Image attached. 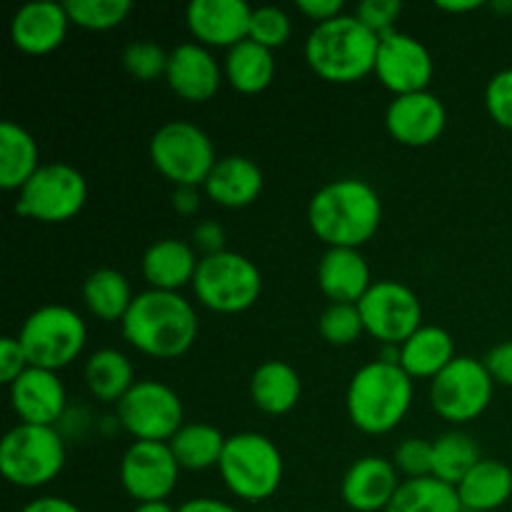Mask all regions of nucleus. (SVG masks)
Returning a JSON list of instances; mask_svg holds the SVG:
<instances>
[{
  "mask_svg": "<svg viewBox=\"0 0 512 512\" xmlns=\"http://www.w3.org/2000/svg\"><path fill=\"white\" fill-rule=\"evenodd\" d=\"M185 15L190 33L203 45L235 48L248 40L253 8L243 0H193Z\"/></svg>",
  "mask_w": 512,
  "mask_h": 512,
  "instance_id": "nucleus-17",
  "label": "nucleus"
},
{
  "mask_svg": "<svg viewBox=\"0 0 512 512\" xmlns=\"http://www.w3.org/2000/svg\"><path fill=\"white\" fill-rule=\"evenodd\" d=\"M123 323V335L133 348L150 358L173 360L188 353L198 338V315L178 293L145 290L135 295Z\"/></svg>",
  "mask_w": 512,
  "mask_h": 512,
  "instance_id": "nucleus-1",
  "label": "nucleus"
},
{
  "mask_svg": "<svg viewBox=\"0 0 512 512\" xmlns=\"http://www.w3.org/2000/svg\"><path fill=\"white\" fill-rule=\"evenodd\" d=\"M173 205L178 213L183 215H193L198 210L200 200H198V190L195 188H178L173 195Z\"/></svg>",
  "mask_w": 512,
  "mask_h": 512,
  "instance_id": "nucleus-48",
  "label": "nucleus"
},
{
  "mask_svg": "<svg viewBox=\"0 0 512 512\" xmlns=\"http://www.w3.org/2000/svg\"><path fill=\"white\" fill-rule=\"evenodd\" d=\"M170 88L190 103H205L220 88V68L200 43H183L170 53L165 70Z\"/></svg>",
  "mask_w": 512,
  "mask_h": 512,
  "instance_id": "nucleus-20",
  "label": "nucleus"
},
{
  "mask_svg": "<svg viewBox=\"0 0 512 512\" xmlns=\"http://www.w3.org/2000/svg\"><path fill=\"white\" fill-rule=\"evenodd\" d=\"M193 290L205 308L215 313H243L263 293V278L253 260L240 253L220 250L200 258Z\"/></svg>",
  "mask_w": 512,
  "mask_h": 512,
  "instance_id": "nucleus-6",
  "label": "nucleus"
},
{
  "mask_svg": "<svg viewBox=\"0 0 512 512\" xmlns=\"http://www.w3.org/2000/svg\"><path fill=\"white\" fill-rule=\"evenodd\" d=\"M168 58L170 53H165L158 43H150V40H138V43H130L123 53V65L133 78L150 83V80L160 78L168 70Z\"/></svg>",
  "mask_w": 512,
  "mask_h": 512,
  "instance_id": "nucleus-37",
  "label": "nucleus"
},
{
  "mask_svg": "<svg viewBox=\"0 0 512 512\" xmlns=\"http://www.w3.org/2000/svg\"><path fill=\"white\" fill-rule=\"evenodd\" d=\"M320 290L333 303L358 305L370 290V268L355 248H330L318 268Z\"/></svg>",
  "mask_w": 512,
  "mask_h": 512,
  "instance_id": "nucleus-22",
  "label": "nucleus"
},
{
  "mask_svg": "<svg viewBox=\"0 0 512 512\" xmlns=\"http://www.w3.org/2000/svg\"><path fill=\"white\" fill-rule=\"evenodd\" d=\"M440 10H448V13H470V10L480 8V0H460V3H445V0H438Z\"/></svg>",
  "mask_w": 512,
  "mask_h": 512,
  "instance_id": "nucleus-49",
  "label": "nucleus"
},
{
  "mask_svg": "<svg viewBox=\"0 0 512 512\" xmlns=\"http://www.w3.org/2000/svg\"><path fill=\"white\" fill-rule=\"evenodd\" d=\"M395 468L403 470L410 480L433 475V443L420 438H408L395 450Z\"/></svg>",
  "mask_w": 512,
  "mask_h": 512,
  "instance_id": "nucleus-39",
  "label": "nucleus"
},
{
  "mask_svg": "<svg viewBox=\"0 0 512 512\" xmlns=\"http://www.w3.org/2000/svg\"><path fill=\"white\" fill-rule=\"evenodd\" d=\"M38 170V145L33 135L5 120L0 125V188L23 190Z\"/></svg>",
  "mask_w": 512,
  "mask_h": 512,
  "instance_id": "nucleus-28",
  "label": "nucleus"
},
{
  "mask_svg": "<svg viewBox=\"0 0 512 512\" xmlns=\"http://www.w3.org/2000/svg\"><path fill=\"white\" fill-rule=\"evenodd\" d=\"M383 205L373 185L358 178L335 180L313 195L308 220L313 233L330 248H355L368 243L380 228Z\"/></svg>",
  "mask_w": 512,
  "mask_h": 512,
  "instance_id": "nucleus-2",
  "label": "nucleus"
},
{
  "mask_svg": "<svg viewBox=\"0 0 512 512\" xmlns=\"http://www.w3.org/2000/svg\"><path fill=\"white\" fill-rule=\"evenodd\" d=\"M463 510L490 512L505 505L512 495V470L498 460H480L458 483Z\"/></svg>",
  "mask_w": 512,
  "mask_h": 512,
  "instance_id": "nucleus-26",
  "label": "nucleus"
},
{
  "mask_svg": "<svg viewBox=\"0 0 512 512\" xmlns=\"http://www.w3.org/2000/svg\"><path fill=\"white\" fill-rule=\"evenodd\" d=\"M250 395L263 413L285 415L298 405L300 378L283 360H268L253 373Z\"/></svg>",
  "mask_w": 512,
  "mask_h": 512,
  "instance_id": "nucleus-27",
  "label": "nucleus"
},
{
  "mask_svg": "<svg viewBox=\"0 0 512 512\" xmlns=\"http://www.w3.org/2000/svg\"><path fill=\"white\" fill-rule=\"evenodd\" d=\"M385 125L398 143L410 145V148H425L443 135L445 125H448V113L433 93L423 90V93L395 98L385 113Z\"/></svg>",
  "mask_w": 512,
  "mask_h": 512,
  "instance_id": "nucleus-16",
  "label": "nucleus"
},
{
  "mask_svg": "<svg viewBox=\"0 0 512 512\" xmlns=\"http://www.w3.org/2000/svg\"><path fill=\"white\" fill-rule=\"evenodd\" d=\"M485 368H488L490 378L500 385H508L512 388V340L508 343H500L485 355Z\"/></svg>",
  "mask_w": 512,
  "mask_h": 512,
  "instance_id": "nucleus-43",
  "label": "nucleus"
},
{
  "mask_svg": "<svg viewBox=\"0 0 512 512\" xmlns=\"http://www.w3.org/2000/svg\"><path fill=\"white\" fill-rule=\"evenodd\" d=\"M495 10H500V13H510L512 10V3H493Z\"/></svg>",
  "mask_w": 512,
  "mask_h": 512,
  "instance_id": "nucleus-51",
  "label": "nucleus"
},
{
  "mask_svg": "<svg viewBox=\"0 0 512 512\" xmlns=\"http://www.w3.org/2000/svg\"><path fill=\"white\" fill-rule=\"evenodd\" d=\"M88 330L80 315L65 305H45L25 320L20 345L28 355L30 368H68L83 353Z\"/></svg>",
  "mask_w": 512,
  "mask_h": 512,
  "instance_id": "nucleus-8",
  "label": "nucleus"
},
{
  "mask_svg": "<svg viewBox=\"0 0 512 512\" xmlns=\"http://www.w3.org/2000/svg\"><path fill=\"white\" fill-rule=\"evenodd\" d=\"M218 468L230 493L250 503L270 498L283 480L280 450L260 433H238L228 438Z\"/></svg>",
  "mask_w": 512,
  "mask_h": 512,
  "instance_id": "nucleus-5",
  "label": "nucleus"
},
{
  "mask_svg": "<svg viewBox=\"0 0 512 512\" xmlns=\"http://www.w3.org/2000/svg\"><path fill=\"white\" fill-rule=\"evenodd\" d=\"M85 383L103 403H120L133 388V365L120 350L105 348L90 355L85 363Z\"/></svg>",
  "mask_w": 512,
  "mask_h": 512,
  "instance_id": "nucleus-30",
  "label": "nucleus"
},
{
  "mask_svg": "<svg viewBox=\"0 0 512 512\" xmlns=\"http://www.w3.org/2000/svg\"><path fill=\"white\" fill-rule=\"evenodd\" d=\"M485 105L495 123L512 130V68L493 75L485 90Z\"/></svg>",
  "mask_w": 512,
  "mask_h": 512,
  "instance_id": "nucleus-40",
  "label": "nucleus"
},
{
  "mask_svg": "<svg viewBox=\"0 0 512 512\" xmlns=\"http://www.w3.org/2000/svg\"><path fill=\"white\" fill-rule=\"evenodd\" d=\"M118 418L133 438L165 443L183 428V403L168 385L140 380L118 403Z\"/></svg>",
  "mask_w": 512,
  "mask_h": 512,
  "instance_id": "nucleus-12",
  "label": "nucleus"
},
{
  "mask_svg": "<svg viewBox=\"0 0 512 512\" xmlns=\"http://www.w3.org/2000/svg\"><path fill=\"white\" fill-rule=\"evenodd\" d=\"M133 512H178L170 508L168 503H140Z\"/></svg>",
  "mask_w": 512,
  "mask_h": 512,
  "instance_id": "nucleus-50",
  "label": "nucleus"
},
{
  "mask_svg": "<svg viewBox=\"0 0 512 512\" xmlns=\"http://www.w3.org/2000/svg\"><path fill=\"white\" fill-rule=\"evenodd\" d=\"M493 383L483 360L460 355L430 385L435 413L455 425L480 418L493 400Z\"/></svg>",
  "mask_w": 512,
  "mask_h": 512,
  "instance_id": "nucleus-11",
  "label": "nucleus"
},
{
  "mask_svg": "<svg viewBox=\"0 0 512 512\" xmlns=\"http://www.w3.org/2000/svg\"><path fill=\"white\" fill-rule=\"evenodd\" d=\"M65 13L70 23L85 30H110L123 23L133 10L130 0H68Z\"/></svg>",
  "mask_w": 512,
  "mask_h": 512,
  "instance_id": "nucleus-35",
  "label": "nucleus"
},
{
  "mask_svg": "<svg viewBox=\"0 0 512 512\" xmlns=\"http://www.w3.org/2000/svg\"><path fill=\"white\" fill-rule=\"evenodd\" d=\"M178 512H238V510L230 508V505H225V503H220V500H213V498H195V500H188V503L180 505Z\"/></svg>",
  "mask_w": 512,
  "mask_h": 512,
  "instance_id": "nucleus-47",
  "label": "nucleus"
},
{
  "mask_svg": "<svg viewBox=\"0 0 512 512\" xmlns=\"http://www.w3.org/2000/svg\"><path fill=\"white\" fill-rule=\"evenodd\" d=\"M298 10L303 15H308L310 20H318L320 25L338 18L340 10H343V3L340 0H298Z\"/></svg>",
  "mask_w": 512,
  "mask_h": 512,
  "instance_id": "nucleus-44",
  "label": "nucleus"
},
{
  "mask_svg": "<svg viewBox=\"0 0 512 512\" xmlns=\"http://www.w3.org/2000/svg\"><path fill=\"white\" fill-rule=\"evenodd\" d=\"M88 185L80 170L68 163L40 165L38 173L20 190L15 213L40 223H65L83 210Z\"/></svg>",
  "mask_w": 512,
  "mask_h": 512,
  "instance_id": "nucleus-10",
  "label": "nucleus"
},
{
  "mask_svg": "<svg viewBox=\"0 0 512 512\" xmlns=\"http://www.w3.org/2000/svg\"><path fill=\"white\" fill-rule=\"evenodd\" d=\"M453 360V338L438 325H423L400 345V368L410 378H438Z\"/></svg>",
  "mask_w": 512,
  "mask_h": 512,
  "instance_id": "nucleus-25",
  "label": "nucleus"
},
{
  "mask_svg": "<svg viewBox=\"0 0 512 512\" xmlns=\"http://www.w3.org/2000/svg\"><path fill=\"white\" fill-rule=\"evenodd\" d=\"M398 488V468L390 460L370 455L348 470L343 480V498L358 512H385Z\"/></svg>",
  "mask_w": 512,
  "mask_h": 512,
  "instance_id": "nucleus-21",
  "label": "nucleus"
},
{
  "mask_svg": "<svg viewBox=\"0 0 512 512\" xmlns=\"http://www.w3.org/2000/svg\"><path fill=\"white\" fill-rule=\"evenodd\" d=\"M290 18L280 8L273 5H265V8L253 10V18H250V40H255L263 48L273 50L280 45L288 43L290 38Z\"/></svg>",
  "mask_w": 512,
  "mask_h": 512,
  "instance_id": "nucleus-38",
  "label": "nucleus"
},
{
  "mask_svg": "<svg viewBox=\"0 0 512 512\" xmlns=\"http://www.w3.org/2000/svg\"><path fill=\"white\" fill-rule=\"evenodd\" d=\"M263 190V170L243 155H228L218 160L205 180V193L223 208H245L255 203Z\"/></svg>",
  "mask_w": 512,
  "mask_h": 512,
  "instance_id": "nucleus-23",
  "label": "nucleus"
},
{
  "mask_svg": "<svg viewBox=\"0 0 512 512\" xmlns=\"http://www.w3.org/2000/svg\"><path fill=\"white\" fill-rule=\"evenodd\" d=\"M200 260L188 243L175 238L158 240L143 255V275L153 290L175 293L183 285L193 283Z\"/></svg>",
  "mask_w": 512,
  "mask_h": 512,
  "instance_id": "nucleus-24",
  "label": "nucleus"
},
{
  "mask_svg": "<svg viewBox=\"0 0 512 512\" xmlns=\"http://www.w3.org/2000/svg\"><path fill=\"white\" fill-rule=\"evenodd\" d=\"M10 403L23 423L53 428L65 410V388L53 370L28 368L10 385Z\"/></svg>",
  "mask_w": 512,
  "mask_h": 512,
  "instance_id": "nucleus-18",
  "label": "nucleus"
},
{
  "mask_svg": "<svg viewBox=\"0 0 512 512\" xmlns=\"http://www.w3.org/2000/svg\"><path fill=\"white\" fill-rule=\"evenodd\" d=\"M20 512H83L78 505H73L65 498H38L25 505Z\"/></svg>",
  "mask_w": 512,
  "mask_h": 512,
  "instance_id": "nucleus-46",
  "label": "nucleus"
},
{
  "mask_svg": "<svg viewBox=\"0 0 512 512\" xmlns=\"http://www.w3.org/2000/svg\"><path fill=\"white\" fill-rule=\"evenodd\" d=\"M380 38L355 15L315 25L305 43L308 65L328 83H355L375 70Z\"/></svg>",
  "mask_w": 512,
  "mask_h": 512,
  "instance_id": "nucleus-3",
  "label": "nucleus"
},
{
  "mask_svg": "<svg viewBox=\"0 0 512 512\" xmlns=\"http://www.w3.org/2000/svg\"><path fill=\"white\" fill-rule=\"evenodd\" d=\"M413 403V378L400 365H363L348 388V415L358 430L385 435L398 428Z\"/></svg>",
  "mask_w": 512,
  "mask_h": 512,
  "instance_id": "nucleus-4",
  "label": "nucleus"
},
{
  "mask_svg": "<svg viewBox=\"0 0 512 512\" xmlns=\"http://www.w3.org/2000/svg\"><path fill=\"white\" fill-rule=\"evenodd\" d=\"M385 512H463V505L453 485L430 475L400 483Z\"/></svg>",
  "mask_w": 512,
  "mask_h": 512,
  "instance_id": "nucleus-32",
  "label": "nucleus"
},
{
  "mask_svg": "<svg viewBox=\"0 0 512 512\" xmlns=\"http://www.w3.org/2000/svg\"><path fill=\"white\" fill-rule=\"evenodd\" d=\"M65 465V445L55 428L20 423L0 443V470L18 488H40Z\"/></svg>",
  "mask_w": 512,
  "mask_h": 512,
  "instance_id": "nucleus-7",
  "label": "nucleus"
},
{
  "mask_svg": "<svg viewBox=\"0 0 512 512\" xmlns=\"http://www.w3.org/2000/svg\"><path fill=\"white\" fill-rule=\"evenodd\" d=\"M365 333L383 345H403L423 325V305L418 295L395 280H380L370 285L365 298L358 303Z\"/></svg>",
  "mask_w": 512,
  "mask_h": 512,
  "instance_id": "nucleus-13",
  "label": "nucleus"
},
{
  "mask_svg": "<svg viewBox=\"0 0 512 512\" xmlns=\"http://www.w3.org/2000/svg\"><path fill=\"white\" fill-rule=\"evenodd\" d=\"M150 160L178 188L205 185L215 168V148L205 130L185 120H170L150 140Z\"/></svg>",
  "mask_w": 512,
  "mask_h": 512,
  "instance_id": "nucleus-9",
  "label": "nucleus"
},
{
  "mask_svg": "<svg viewBox=\"0 0 512 512\" xmlns=\"http://www.w3.org/2000/svg\"><path fill=\"white\" fill-rule=\"evenodd\" d=\"M195 243H198V248L205 250V255L220 253L223 250V228L218 223H213V220L200 223L195 228Z\"/></svg>",
  "mask_w": 512,
  "mask_h": 512,
  "instance_id": "nucleus-45",
  "label": "nucleus"
},
{
  "mask_svg": "<svg viewBox=\"0 0 512 512\" xmlns=\"http://www.w3.org/2000/svg\"><path fill=\"white\" fill-rule=\"evenodd\" d=\"M365 330L358 305L333 303L320 315V335L330 345H353Z\"/></svg>",
  "mask_w": 512,
  "mask_h": 512,
  "instance_id": "nucleus-36",
  "label": "nucleus"
},
{
  "mask_svg": "<svg viewBox=\"0 0 512 512\" xmlns=\"http://www.w3.org/2000/svg\"><path fill=\"white\" fill-rule=\"evenodd\" d=\"M70 18L65 13V5L53 0H35L25 3L10 23V38L15 48L28 55L53 53L68 33Z\"/></svg>",
  "mask_w": 512,
  "mask_h": 512,
  "instance_id": "nucleus-19",
  "label": "nucleus"
},
{
  "mask_svg": "<svg viewBox=\"0 0 512 512\" xmlns=\"http://www.w3.org/2000/svg\"><path fill=\"white\" fill-rule=\"evenodd\" d=\"M400 13H403V3H398V0H363L358 5L355 18L380 38V35L395 30L393 25L400 18Z\"/></svg>",
  "mask_w": 512,
  "mask_h": 512,
  "instance_id": "nucleus-41",
  "label": "nucleus"
},
{
  "mask_svg": "<svg viewBox=\"0 0 512 512\" xmlns=\"http://www.w3.org/2000/svg\"><path fill=\"white\" fill-rule=\"evenodd\" d=\"M225 443H228V438H223L218 428L205 423H193L183 425L168 445L180 468L208 470L213 465H220Z\"/></svg>",
  "mask_w": 512,
  "mask_h": 512,
  "instance_id": "nucleus-31",
  "label": "nucleus"
},
{
  "mask_svg": "<svg viewBox=\"0 0 512 512\" xmlns=\"http://www.w3.org/2000/svg\"><path fill=\"white\" fill-rule=\"evenodd\" d=\"M178 470L168 443L138 440L120 460V483L138 503H165L178 483Z\"/></svg>",
  "mask_w": 512,
  "mask_h": 512,
  "instance_id": "nucleus-14",
  "label": "nucleus"
},
{
  "mask_svg": "<svg viewBox=\"0 0 512 512\" xmlns=\"http://www.w3.org/2000/svg\"><path fill=\"white\" fill-rule=\"evenodd\" d=\"M375 73L380 83L395 95H413L428 90L433 78V58L428 48L413 35L390 30L380 35L378 58H375Z\"/></svg>",
  "mask_w": 512,
  "mask_h": 512,
  "instance_id": "nucleus-15",
  "label": "nucleus"
},
{
  "mask_svg": "<svg viewBox=\"0 0 512 512\" xmlns=\"http://www.w3.org/2000/svg\"><path fill=\"white\" fill-rule=\"evenodd\" d=\"M225 75H228L230 85L245 95L260 93L273 83L275 75V60L273 50L263 48L255 40H243L235 48H230L228 58H225Z\"/></svg>",
  "mask_w": 512,
  "mask_h": 512,
  "instance_id": "nucleus-29",
  "label": "nucleus"
},
{
  "mask_svg": "<svg viewBox=\"0 0 512 512\" xmlns=\"http://www.w3.org/2000/svg\"><path fill=\"white\" fill-rule=\"evenodd\" d=\"M83 298L90 313L100 320H123L128 308L133 305L135 295L130 285L118 270H95L83 283Z\"/></svg>",
  "mask_w": 512,
  "mask_h": 512,
  "instance_id": "nucleus-33",
  "label": "nucleus"
},
{
  "mask_svg": "<svg viewBox=\"0 0 512 512\" xmlns=\"http://www.w3.org/2000/svg\"><path fill=\"white\" fill-rule=\"evenodd\" d=\"M28 368H30L28 355H25L20 340L18 338L0 340V380H3L5 385H13Z\"/></svg>",
  "mask_w": 512,
  "mask_h": 512,
  "instance_id": "nucleus-42",
  "label": "nucleus"
},
{
  "mask_svg": "<svg viewBox=\"0 0 512 512\" xmlns=\"http://www.w3.org/2000/svg\"><path fill=\"white\" fill-rule=\"evenodd\" d=\"M475 440L465 433H448L433 443V478L458 488L460 480L480 463Z\"/></svg>",
  "mask_w": 512,
  "mask_h": 512,
  "instance_id": "nucleus-34",
  "label": "nucleus"
}]
</instances>
